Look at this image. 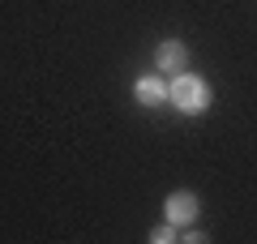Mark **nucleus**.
<instances>
[{
  "label": "nucleus",
  "mask_w": 257,
  "mask_h": 244,
  "mask_svg": "<svg viewBox=\"0 0 257 244\" xmlns=\"http://www.w3.org/2000/svg\"><path fill=\"white\" fill-rule=\"evenodd\" d=\"M210 81L197 77V73H172V81H167V103H172L176 111H184V116H202V111H210Z\"/></svg>",
  "instance_id": "obj_1"
},
{
  "label": "nucleus",
  "mask_w": 257,
  "mask_h": 244,
  "mask_svg": "<svg viewBox=\"0 0 257 244\" xmlns=\"http://www.w3.org/2000/svg\"><path fill=\"white\" fill-rule=\"evenodd\" d=\"M163 214H167V223L172 227H193L197 218H202V197L197 193H189V189H180V193H172L167 197V206H163Z\"/></svg>",
  "instance_id": "obj_2"
},
{
  "label": "nucleus",
  "mask_w": 257,
  "mask_h": 244,
  "mask_svg": "<svg viewBox=\"0 0 257 244\" xmlns=\"http://www.w3.org/2000/svg\"><path fill=\"white\" fill-rule=\"evenodd\" d=\"M155 64H159V73H184L189 69V47L180 43V39H163V43L155 47Z\"/></svg>",
  "instance_id": "obj_3"
},
{
  "label": "nucleus",
  "mask_w": 257,
  "mask_h": 244,
  "mask_svg": "<svg viewBox=\"0 0 257 244\" xmlns=\"http://www.w3.org/2000/svg\"><path fill=\"white\" fill-rule=\"evenodd\" d=\"M133 94H138L142 107H163V103H167V81H163V73H146V77H138Z\"/></svg>",
  "instance_id": "obj_4"
},
{
  "label": "nucleus",
  "mask_w": 257,
  "mask_h": 244,
  "mask_svg": "<svg viewBox=\"0 0 257 244\" xmlns=\"http://www.w3.org/2000/svg\"><path fill=\"white\" fill-rule=\"evenodd\" d=\"M176 231H180V227H172V223H159L155 231H150V244H172V240H176Z\"/></svg>",
  "instance_id": "obj_5"
},
{
  "label": "nucleus",
  "mask_w": 257,
  "mask_h": 244,
  "mask_svg": "<svg viewBox=\"0 0 257 244\" xmlns=\"http://www.w3.org/2000/svg\"><path fill=\"white\" fill-rule=\"evenodd\" d=\"M184 240H189V244H202L206 231H202V227H197V231H189V227H184Z\"/></svg>",
  "instance_id": "obj_6"
}]
</instances>
